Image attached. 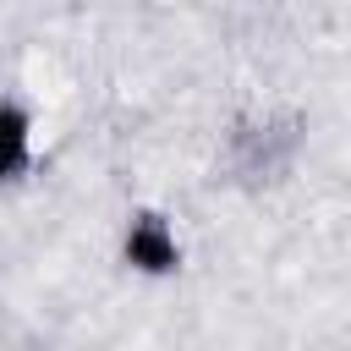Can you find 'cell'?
I'll list each match as a JSON object with an SVG mask.
<instances>
[{
	"instance_id": "cell-1",
	"label": "cell",
	"mask_w": 351,
	"mask_h": 351,
	"mask_svg": "<svg viewBox=\"0 0 351 351\" xmlns=\"http://www.w3.org/2000/svg\"><path fill=\"white\" fill-rule=\"evenodd\" d=\"M121 252H126V263L143 269V274H170V269H181V241H176V230H170L159 214H137V219L126 225Z\"/></svg>"
},
{
	"instance_id": "cell-2",
	"label": "cell",
	"mask_w": 351,
	"mask_h": 351,
	"mask_svg": "<svg viewBox=\"0 0 351 351\" xmlns=\"http://www.w3.org/2000/svg\"><path fill=\"white\" fill-rule=\"evenodd\" d=\"M0 126H5V176L22 181V176H27V148H33V121H27V110H22L16 99H5Z\"/></svg>"
}]
</instances>
